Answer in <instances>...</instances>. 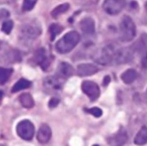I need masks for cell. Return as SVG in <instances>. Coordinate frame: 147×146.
Masks as SVG:
<instances>
[{
    "label": "cell",
    "instance_id": "6da1fadb",
    "mask_svg": "<svg viewBox=\"0 0 147 146\" xmlns=\"http://www.w3.org/2000/svg\"><path fill=\"white\" fill-rule=\"evenodd\" d=\"M80 41V35L76 31H70L65 34L55 44L56 50L61 54L71 51Z\"/></svg>",
    "mask_w": 147,
    "mask_h": 146
},
{
    "label": "cell",
    "instance_id": "7a4b0ae2",
    "mask_svg": "<svg viewBox=\"0 0 147 146\" xmlns=\"http://www.w3.org/2000/svg\"><path fill=\"white\" fill-rule=\"evenodd\" d=\"M119 31L120 39L124 42H129L134 38L136 36V26L130 17H123L119 25Z\"/></svg>",
    "mask_w": 147,
    "mask_h": 146
},
{
    "label": "cell",
    "instance_id": "3957f363",
    "mask_svg": "<svg viewBox=\"0 0 147 146\" xmlns=\"http://www.w3.org/2000/svg\"><path fill=\"white\" fill-rule=\"evenodd\" d=\"M17 133L24 140L30 141L35 133L34 124L30 120H22L17 125Z\"/></svg>",
    "mask_w": 147,
    "mask_h": 146
},
{
    "label": "cell",
    "instance_id": "277c9868",
    "mask_svg": "<svg viewBox=\"0 0 147 146\" xmlns=\"http://www.w3.org/2000/svg\"><path fill=\"white\" fill-rule=\"evenodd\" d=\"M125 5V0H105L103 3L104 11L110 15L119 14Z\"/></svg>",
    "mask_w": 147,
    "mask_h": 146
},
{
    "label": "cell",
    "instance_id": "5b68a950",
    "mask_svg": "<svg viewBox=\"0 0 147 146\" xmlns=\"http://www.w3.org/2000/svg\"><path fill=\"white\" fill-rule=\"evenodd\" d=\"M114 51L115 50L109 47L97 50L94 54V59L100 64H108L113 62Z\"/></svg>",
    "mask_w": 147,
    "mask_h": 146
},
{
    "label": "cell",
    "instance_id": "8992f818",
    "mask_svg": "<svg viewBox=\"0 0 147 146\" xmlns=\"http://www.w3.org/2000/svg\"><path fill=\"white\" fill-rule=\"evenodd\" d=\"M82 90L91 101H95L100 94V91L98 85L92 81H84L82 84Z\"/></svg>",
    "mask_w": 147,
    "mask_h": 146
},
{
    "label": "cell",
    "instance_id": "52a82bcc",
    "mask_svg": "<svg viewBox=\"0 0 147 146\" xmlns=\"http://www.w3.org/2000/svg\"><path fill=\"white\" fill-rule=\"evenodd\" d=\"M41 33L40 26L36 23L24 25L21 28V34L26 39H35Z\"/></svg>",
    "mask_w": 147,
    "mask_h": 146
},
{
    "label": "cell",
    "instance_id": "ba28073f",
    "mask_svg": "<svg viewBox=\"0 0 147 146\" xmlns=\"http://www.w3.org/2000/svg\"><path fill=\"white\" fill-rule=\"evenodd\" d=\"M43 86L45 90L49 92L59 91L62 87V78L59 76L48 77L43 81Z\"/></svg>",
    "mask_w": 147,
    "mask_h": 146
},
{
    "label": "cell",
    "instance_id": "9c48e42d",
    "mask_svg": "<svg viewBox=\"0 0 147 146\" xmlns=\"http://www.w3.org/2000/svg\"><path fill=\"white\" fill-rule=\"evenodd\" d=\"M132 58V51L128 48H122L114 51L113 62L117 64H123L128 63Z\"/></svg>",
    "mask_w": 147,
    "mask_h": 146
},
{
    "label": "cell",
    "instance_id": "30bf717a",
    "mask_svg": "<svg viewBox=\"0 0 147 146\" xmlns=\"http://www.w3.org/2000/svg\"><path fill=\"white\" fill-rule=\"evenodd\" d=\"M52 131L47 123H42L37 132V140L40 143H47L51 138Z\"/></svg>",
    "mask_w": 147,
    "mask_h": 146
},
{
    "label": "cell",
    "instance_id": "8fae6325",
    "mask_svg": "<svg viewBox=\"0 0 147 146\" xmlns=\"http://www.w3.org/2000/svg\"><path fill=\"white\" fill-rule=\"evenodd\" d=\"M98 72V68L91 63H81L77 67V74L80 77L92 76Z\"/></svg>",
    "mask_w": 147,
    "mask_h": 146
},
{
    "label": "cell",
    "instance_id": "7c38bea8",
    "mask_svg": "<svg viewBox=\"0 0 147 146\" xmlns=\"http://www.w3.org/2000/svg\"><path fill=\"white\" fill-rule=\"evenodd\" d=\"M127 142V135L124 130H120L115 135L109 138L108 143L110 146H123Z\"/></svg>",
    "mask_w": 147,
    "mask_h": 146
},
{
    "label": "cell",
    "instance_id": "4fadbf2b",
    "mask_svg": "<svg viewBox=\"0 0 147 146\" xmlns=\"http://www.w3.org/2000/svg\"><path fill=\"white\" fill-rule=\"evenodd\" d=\"M35 60L37 64H39L42 69L46 70L50 64V62L47 57L45 49H39L35 54Z\"/></svg>",
    "mask_w": 147,
    "mask_h": 146
},
{
    "label": "cell",
    "instance_id": "5bb4252c",
    "mask_svg": "<svg viewBox=\"0 0 147 146\" xmlns=\"http://www.w3.org/2000/svg\"><path fill=\"white\" fill-rule=\"evenodd\" d=\"M80 27L82 31L88 35H92L95 31V24L93 18L88 17L83 18L80 23Z\"/></svg>",
    "mask_w": 147,
    "mask_h": 146
},
{
    "label": "cell",
    "instance_id": "9a60e30c",
    "mask_svg": "<svg viewBox=\"0 0 147 146\" xmlns=\"http://www.w3.org/2000/svg\"><path fill=\"white\" fill-rule=\"evenodd\" d=\"M75 70L67 63L62 62L58 66V76L61 78H67L74 75Z\"/></svg>",
    "mask_w": 147,
    "mask_h": 146
},
{
    "label": "cell",
    "instance_id": "2e32d148",
    "mask_svg": "<svg viewBox=\"0 0 147 146\" xmlns=\"http://www.w3.org/2000/svg\"><path fill=\"white\" fill-rule=\"evenodd\" d=\"M137 78H138V73L133 69H129V70H125L121 75L122 81L126 85H130V84L133 83Z\"/></svg>",
    "mask_w": 147,
    "mask_h": 146
},
{
    "label": "cell",
    "instance_id": "e0dca14e",
    "mask_svg": "<svg viewBox=\"0 0 147 146\" xmlns=\"http://www.w3.org/2000/svg\"><path fill=\"white\" fill-rule=\"evenodd\" d=\"M134 143L137 145H144L147 143V127L143 126L139 131L137 133L135 138H134Z\"/></svg>",
    "mask_w": 147,
    "mask_h": 146
},
{
    "label": "cell",
    "instance_id": "ac0fdd59",
    "mask_svg": "<svg viewBox=\"0 0 147 146\" xmlns=\"http://www.w3.org/2000/svg\"><path fill=\"white\" fill-rule=\"evenodd\" d=\"M19 102L21 104L27 109H30L35 105L34 99L32 96L29 93H23L19 96Z\"/></svg>",
    "mask_w": 147,
    "mask_h": 146
},
{
    "label": "cell",
    "instance_id": "d6986e66",
    "mask_svg": "<svg viewBox=\"0 0 147 146\" xmlns=\"http://www.w3.org/2000/svg\"><path fill=\"white\" fill-rule=\"evenodd\" d=\"M31 85V82H30L29 80L27 79H24V78H21L20 80H18L12 87L11 89V92L12 93H16L18 91H20L22 90H25V89H28L30 88Z\"/></svg>",
    "mask_w": 147,
    "mask_h": 146
},
{
    "label": "cell",
    "instance_id": "ffe728a7",
    "mask_svg": "<svg viewBox=\"0 0 147 146\" xmlns=\"http://www.w3.org/2000/svg\"><path fill=\"white\" fill-rule=\"evenodd\" d=\"M11 74H12L11 69L0 67V85H5L9 80Z\"/></svg>",
    "mask_w": 147,
    "mask_h": 146
},
{
    "label": "cell",
    "instance_id": "44dd1931",
    "mask_svg": "<svg viewBox=\"0 0 147 146\" xmlns=\"http://www.w3.org/2000/svg\"><path fill=\"white\" fill-rule=\"evenodd\" d=\"M68 9H69V5H68L67 3L60 5L56 6V7L51 12V16H52L54 18H57L59 16H61V14L65 13Z\"/></svg>",
    "mask_w": 147,
    "mask_h": 146
},
{
    "label": "cell",
    "instance_id": "7402d4cb",
    "mask_svg": "<svg viewBox=\"0 0 147 146\" xmlns=\"http://www.w3.org/2000/svg\"><path fill=\"white\" fill-rule=\"evenodd\" d=\"M63 31V27L58 24H53L49 27V33L51 36V40H54L55 37Z\"/></svg>",
    "mask_w": 147,
    "mask_h": 146
},
{
    "label": "cell",
    "instance_id": "603a6c76",
    "mask_svg": "<svg viewBox=\"0 0 147 146\" xmlns=\"http://www.w3.org/2000/svg\"><path fill=\"white\" fill-rule=\"evenodd\" d=\"M37 2V0H24V3H23V10L25 12H30L31 11L36 4Z\"/></svg>",
    "mask_w": 147,
    "mask_h": 146
},
{
    "label": "cell",
    "instance_id": "cb8c5ba5",
    "mask_svg": "<svg viewBox=\"0 0 147 146\" xmlns=\"http://www.w3.org/2000/svg\"><path fill=\"white\" fill-rule=\"evenodd\" d=\"M13 21L11 20H8V21H5L2 25V31L3 32L6 33V34H10L11 31H12V28H13Z\"/></svg>",
    "mask_w": 147,
    "mask_h": 146
},
{
    "label": "cell",
    "instance_id": "d4e9b609",
    "mask_svg": "<svg viewBox=\"0 0 147 146\" xmlns=\"http://www.w3.org/2000/svg\"><path fill=\"white\" fill-rule=\"evenodd\" d=\"M85 111L88 113L93 115L95 117H100L102 115V111L100 108H97V107H94V108H91V109H85Z\"/></svg>",
    "mask_w": 147,
    "mask_h": 146
},
{
    "label": "cell",
    "instance_id": "484cf974",
    "mask_svg": "<svg viewBox=\"0 0 147 146\" xmlns=\"http://www.w3.org/2000/svg\"><path fill=\"white\" fill-rule=\"evenodd\" d=\"M59 102H60L59 98H51L50 101L49 102V108H55V107H56V106L58 105Z\"/></svg>",
    "mask_w": 147,
    "mask_h": 146
},
{
    "label": "cell",
    "instance_id": "4316f807",
    "mask_svg": "<svg viewBox=\"0 0 147 146\" xmlns=\"http://www.w3.org/2000/svg\"><path fill=\"white\" fill-rule=\"evenodd\" d=\"M110 82V78L109 77H106L104 78V85H107Z\"/></svg>",
    "mask_w": 147,
    "mask_h": 146
},
{
    "label": "cell",
    "instance_id": "83f0119b",
    "mask_svg": "<svg viewBox=\"0 0 147 146\" xmlns=\"http://www.w3.org/2000/svg\"><path fill=\"white\" fill-rule=\"evenodd\" d=\"M2 97H3V92H2L1 91H0V99L2 98Z\"/></svg>",
    "mask_w": 147,
    "mask_h": 146
},
{
    "label": "cell",
    "instance_id": "f1b7e54d",
    "mask_svg": "<svg viewBox=\"0 0 147 146\" xmlns=\"http://www.w3.org/2000/svg\"><path fill=\"white\" fill-rule=\"evenodd\" d=\"M145 65L147 66V54H146V57H145Z\"/></svg>",
    "mask_w": 147,
    "mask_h": 146
},
{
    "label": "cell",
    "instance_id": "f546056e",
    "mask_svg": "<svg viewBox=\"0 0 147 146\" xmlns=\"http://www.w3.org/2000/svg\"><path fill=\"white\" fill-rule=\"evenodd\" d=\"M144 6H145V10H146V12H147V2L145 3V5H144Z\"/></svg>",
    "mask_w": 147,
    "mask_h": 146
},
{
    "label": "cell",
    "instance_id": "4dcf8cb0",
    "mask_svg": "<svg viewBox=\"0 0 147 146\" xmlns=\"http://www.w3.org/2000/svg\"><path fill=\"white\" fill-rule=\"evenodd\" d=\"M93 146H100V145H97V144H94V145H93Z\"/></svg>",
    "mask_w": 147,
    "mask_h": 146
},
{
    "label": "cell",
    "instance_id": "1f68e13d",
    "mask_svg": "<svg viewBox=\"0 0 147 146\" xmlns=\"http://www.w3.org/2000/svg\"><path fill=\"white\" fill-rule=\"evenodd\" d=\"M146 98H147V91H146Z\"/></svg>",
    "mask_w": 147,
    "mask_h": 146
},
{
    "label": "cell",
    "instance_id": "d6a6232c",
    "mask_svg": "<svg viewBox=\"0 0 147 146\" xmlns=\"http://www.w3.org/2000/svg\"><path fill=\"white\" fill-rule=\"evenodd\" d=\"M0 146H4V145H0Z\"/></svg>",
    "mask_w": 147,
    "mask_h": 146
}]
</instances>
